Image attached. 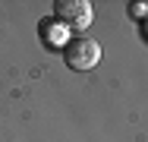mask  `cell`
<instances>
[{"label": "cell", "instance_id": "3", "mask_svg": "<svg viewBox=\"0 0 148 142\" xmlns=\"http://www.w3.org/2000/svg\"><path fill=\"white\" fill-rule=\"evenodd\" d=\"M38 28H41V41L47 44V48H60V44H66L69 41V28L63 26V22H57V19H51V16H44L41 22H38Z\"/></svg>", "mask_w": 148, "mask_h": 142}, {"label": "cell", "instance_id": "1", "mask_svg": "<svg viewBox=\"0 0 148 142\" xmlns=\"http://www.w3.org/2000/svg\"><path fill=\"white\" fill-rule=\"evenodd\" d=\"M63 60L69 70H95L101 63V44L88 35H76L63 44Z\"/></svg>", "mask_w": 148, "mask_h": 142}, {"label": "cell", "instance_id": "2", "mask_svg": "<svg viewBox=\"0 0 148 142\" xmlns=\"http://www.w3.org/2000/svg\"><path fill=\"white\" fill-rule=\"evenodd\" d=\"M54 19L63 22L66 28L82 32V28L91 26V3L88 0H57L54 3Z\"/></svg>", "mask_w": 148, "mask_h": 142}]
</instances>
